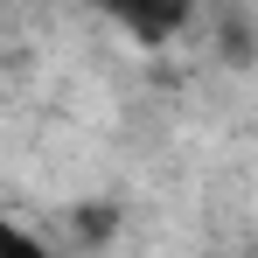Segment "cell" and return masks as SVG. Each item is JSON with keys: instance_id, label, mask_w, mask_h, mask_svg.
Here are the masks:
<instances>
[{"instance_id": "obj_1", "label": "cell", "mask_w": 258, "mask_h": 258, "mask_svg": "<svg viewBox=\"0 0 258 258\" xmlns=\"http://www.w3.org/2000/svg\"><path fill=\"white\" fill-rule=\"evenodd\" d=\"M91 7H105L133 42H168V35L188 28V14H196V0H91Z\"/></svg>"}, {"instance_id": "obj_2", "label": "cell", "mask_w": 258, "mask_h": 258, "mask_svg": "<svg viewBox=\"0 0 258 258\" xmlns=\"http://www.w3.org/2000/svg\"><path fill=\"white\" fill-rule=\"evenodd\" d=\"M112 210H77V237H112Z\"/></svg>"}, {"instance_id": "obj_3", "label": "cell", "mask_w": 258, "mask_h": 258, "mask_svg": "<svg viewBox=\"0 0 258 258\" xmlns=\"http://www.w3.org/2000/svg\"><path fill=\"white\" fill-rule=\"evenodd\" d=\"M0 244H7V251H35V237H28L21 223H7V216H0Z\"/></svg>"}]
</instances>
